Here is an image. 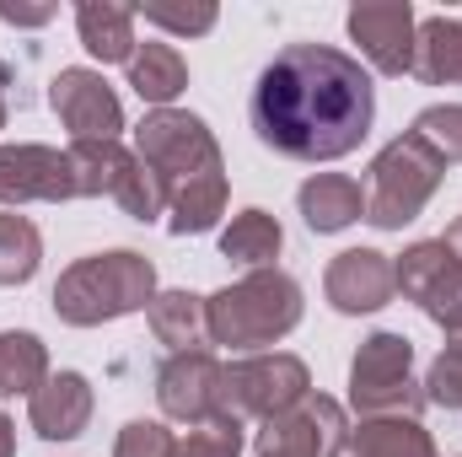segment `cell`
I'll return each instance as SVG.
<instances>
[{
	"label": "cell",
	"instance_id": "cell-8",
	"mask_svg": "<svg viewBox=\"0 0 462 457\" xmlns=\"http://www.w3.org/2000/svg\"><path fill=\"white\" fill-rule=\"evenodd\" d=\"M393 280L436 329L462 340V264L452 258V247L441 237L403 247V258L393 264Z\"/></svg>",
	"mask_w": 462,
	"mask_h": 457
},
{
	"label": "cell",
	"instance_id": "cell-35",
	"mask_svg": "<svg viewBox=\"0 0 462 457\" xmlns=\"http://www.w3.org/2000/svg\"><path fill=\"white\" fill-rule=\"evenodd\" d=\"M0 129H5V98H0Z\"/></svg>",
	"mask_w": 462,
	"mask_h": 457
},
{
	"label": "cell",
	"instance_id": "cell-13",
	"mask_svg": "<svg viewBox=\"0 0 462 457\" xmlns=\"http://www.w3.org/2000/svg\"><path fill=\"white\" fill-rule=\"evenodd\" d=\"M345 27L382 76H409L414 70V11H409V0L355 5L345 16Z\"/></svg>",
	"mask_w": 462,
	"mask_h": 457
},
{
	"label": "cell",
	"instance_id": "cell-31",
	"mask_svg": "<svg viewBox=\"0 0 462 457\" xmlns=\"http://www.w3.org/2000/svg\"><path fill=\"white\" fill-rule=\"evenodd\" d=\"M134 16H145L151 27H167V33H210L216 27V5H140Z\"/></svg>",
	"mask_w": 462,
	"mask_h": 457
},
{
	"label": "cell",
	"instance_id": "cell-1",
	"mask_svg": "<svg viewBox=\"0 0 462 457\" xmlns=\"http://www.w3.org/2000/svg\"><path fill=\"white\" fill-rule=\"evenodd\" d=\"M247 118L253 135L291 162H339L376 124V87L345 49L291 43L258 70Z\"/></svg>",
	"mask_w": 462,
	"mask_h": 457
},
{
	"label": "cell",
	"instance_id": "cell-32",
	"mask_svg": "<svg viewBox=\"0 0 462 457\" xmlns=\"http://www.w3.org/2000/svg\"><path fill=\"white\" fill-rule=\"evenodd\" d=\"M0 16H5L11 27H43V22L54 16V5H16V0H0Z\"/></svg>",
	"mask_w": 462,
	"mask_h": 457
},
{
	"label": "cell",
	"instance_id": "cell-25",
	"mask_svg": "<svg viewBox=\"0 0 462 457\" xmlns=\"http://www.w3.org/2000/svg\"><path fill=\"white\" fill-rule=\"evenodd\" d=\"M43 237L27 216H0V285H27L38 275Z\"/></svg>",
	"mask_w": 462,
	"mask_h": 457
},
{
	"label": "cell",
	"instance_id": "cell-21",
	"mask_svg": "<svg viewBox=\"0 0 462 457\" xmlns=\"http://www.w3.org/2000/svg\"><path fill=\"white\" fill-rule=\"evenodd\" d=\"M70 167H76L81 200H97V194L114 200L118 183H124L129 167H134V151H124L118 140H70Z\"/></svg>",
	"mask_w": 462,
	"mask_h": 457
},
{
	"label": "cell",
	"instance_id": "cell-6",
	"mask_svg": "<svg viewBox=\"0 0 462 457\" xmlns=\"http://www.w3.org/2000/svg\"><path fill=\"white\" fill-rule=\"evenodd\" d=\"M349 409L360 420H420L425 387L414 382V344L403 334H371L349 360Z\"/></svg>",
	"mask_w": 462,
	"mask_h": 457
},
{
	"label": "cell",
	"instance_id": "cell-24",
	"mask_svg": "<svg viewBox=\"0 0 462 457\" xmlns=\"http://www.w3.org/2000/svg\"><path fill=\"white\" fill-rule=\"evenodd\" d=\"M43 377H49V350L38 334H27V329H0V398H11V393H38L43 387Z\"/></svg>",
	"mask_w": 462,
	"mask_h": 457
},
{
	"label": "cell",
	"instance_id": "cell-14",
	"mask_svg": "<svg viewBox=\"0 0 462 457\" xmlns=\"http://www.w3.org/2000/svg\"><path fill=\"white\" fill-rule=\"evenodd\" d=\"M323 296L334 302V312L360 318V312H382L393 296H398V280H393V258L376 253V247H345L328 275H323Z\"/></svg>",
	"mask_w": 462,
	"mask_h": 457
},
{
	"label": "cell",
	"instance_id": "cell-26",
	"mask_svg": "<svg viewBox=\"0 0 462 457\" xmlns=\"http://www.w3.org/2000/svg\"><path fill=\"white\" fill-rule=\"evenodd\" d=\"M409 135H420L447 167L462 162V103H436V108H425V114L414 118V129Z\"/></svg>",
	"mask_w": 462,
	"mask_h": 457
},
{
	"label": "cell",
	"instance_id": "cell-12",
	"mask_svg": "<svg viewBox=\"0 0 462 457\" xmlns=\"http://www.w3.org/2000/svg\"><path fill=\"white\" fill-rule=\"evenodd\" d=\"M49 103H54L60 124L70 129V140H118V129H124V103L103 81V70H87V65L60 70L49 87Z\"/></svg>",
	"mask_w": 462,
	"mask_h": 457
},
{
	"label": "cell",
	"instance_id": "cell-16",
	"mask_svg": "<svg viewBox=\"0 0 462 457\" xmlns=\"http://www.w3.org/2000/svg\"><path fill=\"white\" fill-rule=\"evenodd\" d=\"M296 205H301V221L312 231H345L365 216V189L345 173H312L296 189Z\"/></svg>",
	"mask_w": 462,
	"mask_h": 457
},
{
	"label": "cell",
	"instance_id": "cell-5",
	"mask_svg": "<svg viewBox=\"0 0 462 457\" xmlns=\"http://www.w3.org/2000/svg\"><path fill=\"white\" fill-rule=\"evenodd\" d=\"M447 178V162L420 140V135H398L376 151L371 178H365V221L382 231H398L420 221V210L436 200Z\"/></svg>",
	"mask_w": 462,
	"mask_h": 457
},
{
	"label": "cell",
	"instance_id": "cell-10",
	"mask_svg": "<svg viewBox=\"0 0 462 457\" xmlns=\"http://www.w3.org/2000/svg\"><path fill=\"white\" fill-rule=\"evenodd\" d=\"M345 447H349V420L323 393H307L296 409L274 415L258 431V452L263 457H339Z\"/></svg>",
	"mask_w": 462,
	"mask_h": 457
},
{
	"label": "cell",
	"instance_id": "cell-19",
	"mask_svg": "<svg viewBox=\"0 0 462 457\" xmlns=\"http://www.w3.org/2000/svg\"><path fill=\"white\" fill-rule=\"evenodd\" d=\"M145 312H151V334L167 344L172 355H183V350H205V344H210L205 296H194V291H162Z\"/></svg>",
	"mask_w": 462,
	"mask_h": 457
},
{
	"label": "cell",
	"instance_id": "cell-22",
	"mask_svg": "<svg viewBox=\"0 0 462 457\" xmlns=\"http://www.w3.org/2000/svg\"><path fill=\"white\" fill-rule=\"evenodd\" d=\"M280 247H285V231H280V221H274L269 210H242V216H231V227L221 231V258L247 264V269H274Z\"/></svg>",
	"mask_w": 462,
	"mask_h": 457
},
{
	"label": "cell",
	"instance_id": "cell-29",
	"mask_svg": "<svg viewBox=\"0 0 462 457\" xmlns=\"http://www.w3.org/2000/svg\"><path fill=\"white\" fill-rule=\"evenodd\" d=\"M114 457H178V436L162 420H129L114 442Z\"/></svg>",
	"mask_w": 462,
	"mask_h": 457
},
{
	"label": "cell",
	"instance_id": "cell-9",
	"mask_svg": "<svg viewBox=\"0 0 462 457\" xmlns=\"http://www.w3.org/2000/svg\"><path fill=\"white\" fill-rule=\"evenodd\" d=\"M156 404L167 420L178 425H210V420H226V366L210 355V350H183V355H167L162 371H156Z\"/></svg>",
	"mask_w": 462,
	"mask_h": 457
},
{
	"label": "cell",
	"instance_id": "cell-20",
	"mask_svg": "<svg viewBox=\"0 0 462 457\" xmlns=\"http://www.w3.org/2000/svg\"><path fill=\"white\" fill-rule=\"evenodd\" d=\"M129 87L140 92V103L172 108V98H183V87H189V65L172 43H140L129 60Z\"/></svg>",
	"mask_w": 462,
	"mask_h": 457
},
{
	"label": "cell",
	"instance_id": "cell-11",
	"mask_svg": "<svg viewBox=\"0 0 462 457\" xmlns=\"http://www.w3.org/2000/svg\"><path fill=\"white\" fill-rule=\"evenodd\" d=\"M60 205L81 200L70 151L60 145H0V205Z\"/></svg>",
	"mask_w": 462,
	"mask_h": 457
},
{
	"label": "cell",
	"instance_id": "cell-30",
	"mask_svg": "<svg viewBox=\"0 0 462 457\" xmlns=\"http://www.w3.org/2000/svg\"><path fill=\"white\" fill-rule=\"evenodd\" d=\"M425 404L462 409V340H452L436 355V366H430V377H425Z\"/></svg>",
	"mask_w": 462,
	"mask_h": 457
},
{
	"label": "cell",
	"instance_id": "cell-4",
	"mask_svg": "<svg viewBox=\"0 0 462 457\" xmlns=\"http://www.w3.org/2000/svg\"><path fill=\"white\" fill-rule=\"evenodd\" d=\"M205 318H210V344L263 355V344H280L301 323V285L285 269H253L247 280L205 296Z\"/></svg>",
	"mask_w": 462,
	"mask_h": 457
},
{
	"label": "cell",
	"instance_id": "cell-23",
	"mask_svg": "<svg viewBox=\"0 0 462 457\" xmlns=\"http://www.w3.org/2000/svg\"><path fill=\"white\" fill-rule=\"evenodd\" d=\"M349 457H436V442L420 420H360L349 431Z\"/></svg>",
	"mask_w": 462,
	"mask_h": 457
},
{
	"label": "cell",
	"instance_id": "cell-15",
	"mask_svg": "<svg viewBox=\"0 0 462 457\" xmlns=\"http://www.w3.org/2000/svg\"><path fill=\"white\" fill-rule=\"evenodd\" d=\"M27 420L43 442H76L92 420V382L81 371H49L43 387L27 398Z\"/></svg>",
	"mask_w": 462,
	"mask_h": 457
},
{
	"label": "cell",
	"instance_id": "cell-7",
	"mask_svg": "<svg viewBox=\"0 0 462 457\" xmlns=\"http://www.w3.org/2000/svg\"><path fill=\"white\" fill-rule=\"evenodd\" d=\"M312 393V371L296 355H247L226 366V420L247 425V420H274L285 409H296Z\"/></svg>",
	"mask_w": 462,
	"mask_h": 457
},
{
	"label": "cell",
	"instance_id": "cell-3",
	"mask_svg": "<svg viewBox=\"0 0 462 457\" xmlns=\"http://www.w3.org/2000/svg\"><path fill=\"white\" fill-rule=\"evenodd\" d=\"M151 302H156V264L145 253H134V247L76 258L54 280V312L70 329L114 323V318H129V312H140Z\"/></svg>",
	"mask_w": 462,
	"mask_h": 457
},
{
	"label": "cell",
	"instance_id": "cell-17",
	"mask_svg": "<svg viewBox=\"0 0 462 457\" xmlns=\"http://www.w3.org/2000/svg\"><path fill=\"white\" fill-rule=\"evenodd\" d=\"M425 87H462V16H430L414 27V70Z\"/></svg>",
	"mask_w": 462,
	"mask_h": 457
},
{
	"label": "cell",
	"instance_id": "cell-2",
	"mask_svg": "<svg viewBox=\"0 0 462 457\" xmlns=\"http://www.w3.org/2000/svg\"><path fill=\"white\" fill-rule=\"evenodd\" d=\"M134 156L167 194V231L199 237L226 216V162L210 124L189 108H151L134 129Z\"/></svg>",
	"mask_w": 462,
	"mask_h": 457
},
{
	"label": "cell",
	"instance_id": "cell-27",
	"mask_svg": "<svg viewBox=\"0 0 462 457\" xmlns=\"http://www.w3.org/2000/svg\"><path fill=\"white\" fill-rule=\"evenodd\" d=\"M118 210L129 216V221H156V216H167V194H162V183H156V173L134 156V167H129V178L118 183Z\"/></svg>",
	"mask_w": 462,
	"mask_h": 457
},
{
	"label": "cell",
	"instance_id": "cell-33",
	"mask_svg": "<svg viewBox=\"0 0 462 457\" xmlns=\"http://www.w3.org/2000/svg\"><path fill=\"white\" fill-rule=\"evenodd\" d=\"M0 457H16V425H11V415H0Z\"/></svg>",
	"mask_w": 462,
	"mask_h": 457
},
{
	"label": "cell",
	"instance_id": "cell-34",
	"mask_svg": "<svg viewBox=\"0 0 462 457\" xmlns=\"http://www.w3.org/2000/svg\"><path fill=\"white\" fill-rule=\"evenodd\" d=\"M441 242L452 247V258H457V264H462V216H457V221H452V227H447V237H441Z\"/></svg>",
	"mask_w": 462,
	"mask_h": 457
},
{
	"label": "cell",
	"instance_id": "cell-28",
	"mask_svg": "<svg viewBox=\"0 0 462 457\" xmlns=\"http://www.w3.org/2000/svg\"><path fill=\"white\" fill-rule=\"evenodd\" d=\"M242 431L236 420H210V425H194L183 442H178V457H242Z\"/></svg>",
	"mask_w": 462,
	"mask_h": 457
},
{
	"label": "cell",
	"instance_id": "cell-18",
	"mask_svg": "<svg viewBox=\"0 0 462 457\" xmlns=\"http://www.w3.org/2000/svg\"><path fill=\"white\" fill-rule=\"evenodd\" d=\"M76 27L92 60L103 65H129L134 60V11L129 5H108V0H81L76 5Z\"/></svg>",
	"mask_w": 462,
	"mask_h": 457
}]
</instances>
